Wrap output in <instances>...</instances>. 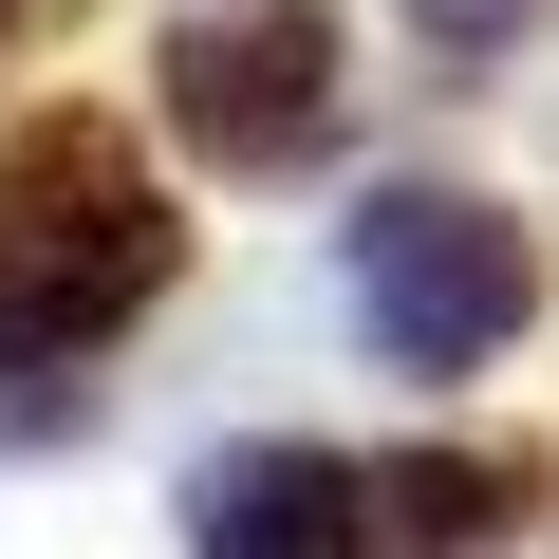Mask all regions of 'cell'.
<instances>
[{
    "label": "cell",
    "instance_id": "obj_1",
    "mask_svg": "<svg viewBox=\"0 0 559 559\" xmlns=\"http://www.w3.org/2000/svg\"><path fill=\"white\" fill-rule=\"evenodd\" d=\"M168 261H187L168 187H150L94 112H20V131H0V299H20L38 336H112V318H150Z\"/></svg>",
    "mask_w": 559,
    "mask_h": 559
},
{
    "label": "cell",
    "instance_id": "obj_2",
    "mask_svg": "<svg viewBox=\"0 0 559 559\" xmlns=\"http://www.w3.org/2000/svg\"><path fill=\"white\" fill-rule=\"evenodd\" d=\"M522 299H540V261H522L503 205H466V187H373L355 205V318H373L392 373H485L522 336Z\"/></svg>",
    "mask_w": 559,
    "mask_h": 559
},
{
    "label": "cell",
    "instance_id": "obj_3",
    "mask_svg": "<svg viewBox=\"0 0 559 559\" xmlns=\"http://www.w3.org/2000/svg\"><path fill=\"white\" fill-rule=\"evenodd\" d=\"M168 131L205 168H318V131H336V20H318V0L187 20L168 38Z\"/></svg>",
    "mask_w": 559,
    "mask_h": 559
},
{
    "label": "cell",
    "instance_id": "obj_4",
    "mask_svg": "<svg viewBox=\"0 0 559 559\" xmlns=\"http://www.w3.org/2000/svg\"><path fill=\"white\" fill-rule=\"evenodd\" d=\"M187 540L205 559H373L392 522H373V466H336L299 429H242V448L187 466Z\"/></svg>",
    "mask_w": 559,
    "mask_h": 559
},
{
    "label": "cell",
    "instance_id": "obj_5",
    "mask_svg": "<svg viewBox=\"0 0 559 559\" xmlns=\"http://www.w3.org/2000/svg\"><path fill=\"white\" fill-rule=\"evenodd\" d=\"M373 522H392V559H503L522 466H503V448H392V466H373Z\"/></svg>",
    "mask_w": 559,
    "mask_h": 559
},
{
    "label": "cell",
    "instance_id": "obj_6",
    "mask_svg": "<svg viewBox=\"0 0 559 559\" xmlns=\"http://www.w3.org/2000/svg\"><path fill=\"white\" fill-rule=\"evenodd\" d=\"M522 20H559V0H411L429 57H522Z\"/></svg>",
    "mask_w": 559,
    "mask_h": 559
},
{
    "label": "cell",
    "instance_id": "obj_7",
    "mask_svg": "<svg viewBox=\"0 0 559 559\" xmlns=\"http://www.w3.org/2000/svg\"><path fill=\"white\" fill-rule=\"evenodd\" d=\"M38 20H75V0H0V38H38Z\"/></svg>",
    "mask_w": 559,
    "mask_h": 559
}]
</instances>
